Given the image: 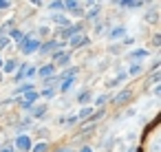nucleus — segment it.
Returning a JSON list of instances; mask_svg holds the SVG:
<instances>
[{
	"instance_id": "nucleus-1",
	"label": "nucleus",
	"mask_w": 161,
	"mask_h": 152,
	"mask_svg": "<svg viewBox=\"0 0 161 152\" xmlns=\"http://www.w3.org/2000/svg\"><path fill=\"white\" fill-rule=\"evenodd\" d=\"M38 46H40V42L35 40V38H25V40H22V53H33V51H38Z\"/></svg>"
},
{
	"instance_id": "nucleus-2",
	"label": "nucleus",
	"mask_w": 161,
	"mask_h": 152,
	"mask_svg": "<svg viewBox=\"0 0 161 152\" xmlns=\"http://www.w3.org/2000/svg\"><path fill=\"white\" fill-rule=\"evenodd\" d=\"M16 145H18L20 152H29V150H31V141H29L27 135H20V137L16 139Z\"/></svg>"
},
{
	"instance_id": "nucleus-3",
	"label": "nucleus",
	"mask_w": 161,
	"mask_h": 152,
	"mask_svg": "<svg viewBox=\"0 0 161 152\" xmlns=\"http://www.w3.org/2000/svg\"><path fill=\"white\" fill-rule=\"evenodd\" d=\"M35 99H38V93H35V90H29V93H25V97H22V106H31Z\"/></svg>"
},
{
	"instance_id": "nucleus-4",
	"label": "nucleus",
	"mask_w": 161,
	"mask_h": 152,
	"mask_svg": "<svg viewBox=\"0 0 161 152\" xmlns=\"http://www.w3.org/2000/svg\"><path fill=\"white\" fill-rule=\"evenodd\" d=\"M84 42H86V38H84V35H80V33L71 38V46H80V44H84Z\"/></svg>"
},
{
	"instance_id": "nucleus-5",
	"label": "nucleus",
	"mask_w": 161,
	"mask_h": 152,
	"mask_svg": "<svg viewBox=\"0 0 161 152\" xmlns=\"http://www.w3.org/2000/svg\"><path fill=\"white\" fill-rule=\"evenodd\" d=\"M124 9H137V7H141V2H130V0H124V2H119Z\"/></svg>"
},
{
	"instance_id": "nucleus-6",
	"label": "nucleus",
	"mask_w": 161,
	"mask_h": 152,
	"mask_svg": "<svg viewBox=\"0 0 161 152\" xmlns=\"http://www.w3.org/2000/svg\"><path fill=\"white\" fill-rule=\"evenodd\" d=\"M55 71V66H44V68H40V75H42V77H47V75H51Z\"/></svg>"
},
{
	"instance_id": "nucleus-7",
	"label": "nucleus",
	"mask_w": 161,
	"mask_h": 152,
	"mask_svg": "<svg viewBox=\"0 0 161 152\" xmlns=\"http://www.w3.org/2000/svg\"><path fill=\"white\" fill-rule=\"evenodd\" d=\"M66 62H68V55H66V53L55 55V64H66Z\"/></svg>"
},
{
	"instance_id": "nucleus-8",
	"label": "nucleus",
	"mask_w": 161,
	"mask_h": 152,
	"mask_svg": "<svg viewBox=\"0 0 161 152\" xmlns=\"http://www.w3.org/2000/svg\"><path fill=\"white\" fill-rule=\"evenodd\" d=\"M148 55V51H132L130 53V58H146Z\"/></svg>"
},
{
	"instance_id": "nucleus-9",
	"label": "nucleus",
	"mask_w": 161,
	"mask_h": 152,
	"mask_svg": "<svg viewBox=\"0 0 161 152\" xmlns=\"http://www.w3.org/2000/svg\"><path fill=\"white\" fill-rule=\"evenodd\" d=\"M124 31H126V29H124V27H117V29H115V31H113V33H110V38H117V35H122V33H124Z\"/></svg>"
},
{
	"instance_id": "nucleus-10",
	"label": "nucleus",
	"mask_w": 161,
	"mask_h": 152,
	"mask_svg": "<svg viewBox=\"0 0 161 152\" xmlns=\"http://www.w3.org/2000/svg\"><path fill=\"white\" fill-rule=\"evenodd\" d=\"M33 152H47V143H38V145L33 148Z\"/></svg>"
},
{
	"instance_id": "nucleus-11",
	"label": "nucleus",
	"mask_w": 161,
	"mask_h": 152,
	"mask_svg": "<svg viewBox=\"0 0 161 152\" xmlns=\"http://www.w3.org/2000/svg\"><path fill=\"white\" fill-rule=\"evenodd\" d=\"M58 46H60L58 42H49V44H47V46H44L42 51H51V48H58Z\"/></svg>"
},
{
	"instance_id": "nucleus-12",
	"label": "nucleus",
	"mask_w": 161,
	"mask_h": 152,
	"mask_svg": "<svg viewBox=\"0 0 161 152\" xmlns=\"http://www.w3.org/2000/svg\"><path fill=\"white\" fill-rule=\"evenodd\" d=\"M128 97H130V93H128V90H126V93H122V95H119V97H117V101H119V104H122V101H126V99H128Z\"/></svg>"
},
{
	"instance_id": "nucleus-13",
	"label": "nucleus",
	"mask_w": 161,
	"mask_h": 152,
	"mask_svg": "<svg viewBox=\"0 0 161 152\" xmlns=\"http://www.w3.org/2000/svg\"><path fill=\"white\" fill-rule=\"evenodd\" d=\"M5 71H7V73H11V71H16V62H7V66H5Z\"/></svg>"
},
{
	"instance_id": "nucleus-14",
	"label": "nucleus",
	"mask_w": 161,
	"mask_h": 152,
	"mask_svg": "<svg viewBox=\"0 0 161 152\" xmlns=\"http://www.w3.org/2000/svg\"><path fill=\"white\" fill-rule=\"evenodd\" d=\"M11 35H13V38H16V40H18V42H20V40H25V35H22V33H20V31H13V33H11Z\"/></svg>"
},
{
	"instance_id": "nucleus-15",
	"label": "nucleus",
	"mask_w": 161,
	"mask_h": 152,
	"mask_svg": "<svg viewBox=\"0 0 161 152\" xmlns=\"http://www.w3.org/2000/svg\"><path fill=\"white\" fill-rule=\"evenodd\" d=\"M90 113H93V108H84V110H82V113H80V117H88V115H90Z\"/></svg>"
},
{
	"instance_id": "nucleus-16",
	"label": "nucleus",
	"mask_w": 161,
	"mask_h": 152,
	"mask_svg": "<svg viewBox=\"0 0 161 152\" xmlns=\"http://www.w3.org/2000/svg\"><path fill=\"white\" fill-rule=\"evenodd\" d=\"M51 9H64V2H51Z\"/></svg>"
},
{
	"instance_id": "nucleus-17",
	"label": "nucleus",
	"mask_w": 161,
	"mask_h": 152,
	"mask_svg": "<svg viewBox=\"0 0 161 152\" xmlns=\"http://www.w3.org/2000/svg\"><path fill=\"white\" fill-rule=\"evenodd\" d=\"M44 110H47V108H44V106H40V108H35V117H40V115H44Z\"/></svg>"
},
{
	"instance_id": "nucleus-18",
	"label": "nucleus",
	"mask_w": 161,
	"mask_h": 152,
	"mask_svg": "<svg viewBox=\"0 0 161 152\" xmlns=\"http://www.w3.org/2000/svg\"><path fill=\"white\" fill-rule=\"evenodd\" d=\"M71 82H73V80H66V82L62 84V90H68V86H71Z\"/></svg>"
},
{
	"instance_id": "nucleus-19",
	"label": "nucleus",
	"mask_w": 161,
	"mask_h": 152,
	"mask_svg": "<svg viewBox=\"0 0 161 152\" xmlns=\"http://www.w3.org/2000/svg\"><path fill=\"white\" fill-rule=\"evenodd\" d=\"M7 44H9V40H7V38H2V40H0V48H5Z\"/></svg>"
},
{
	"instance_id": "nucleus-20",
	"label": "nucleus",
	"mask_w": 161,
	"mask_h": 152,
	"mask_svg": "<svg viewBox=\"0 0 161 152\" xmlns=\"http://www.w3.org/2000/svg\"><path fill=\"white\" fill-rule=\"evenodd\" d=\"M80 101L84 104V101H88V93H82V97H80Z\"/></svg>"
},
{
	"instance_id": "nucleus-21",
	"label": "nucleus",
	"mask_w": 161,
	"mask_h": 152,
	"mask_svg": "<svg viewBox=\"0 0 161 152\" xmlns=\"http://www.w3.org/2000/svg\"><path fill=\"white\" fill-rule=\"evenodd\" d=\"M9 7V2H7V0H0V9H7Z\"/></svg>"
},
{
	"instance_id": "nucleus-22",
	"label": "nucleus",
	"mask_w": 161,
	"mask_h": 152,
	"mask_svg": "<svg viewBox=\"0 0 161 152\" xmlns=\"http://www.w3.org/2000/svg\"><path fill=\"white\" fill-rule=\"evenodd\" d=\"M82 152H93V150H90V148L86 145V148H82Z\"/></svg>"
},
{
	"instance_id": "nucleus-23",
	"label": "nucleus",
	"mask_w": 161,
	"mask_h": 152,
	"mask_svg": "<svg viewBox=\"0 0 161 152\" xmlns=\"http://www.w3.org/2000/svg\"><path fill=\"white\" fill-rule=\"evenodd\" d=\"M2 152H13V150H11V148H5V150H2Z\"/></svg>"
},
{
	"instance_id": "nucleus-24",
	"label": "nucleus",
	"mask_w": 161,
	"mask_h": 152,
	"mask_svg": "<svg viewBox=\"0 0 161 152\" xmlns=\"http://www.w3.org/2000/svg\"><path fill=\"white\" fill-rule=\"evenodd\" d=\"M0 66H2V62H0Z\"/></svg>"
}]
</instances>
